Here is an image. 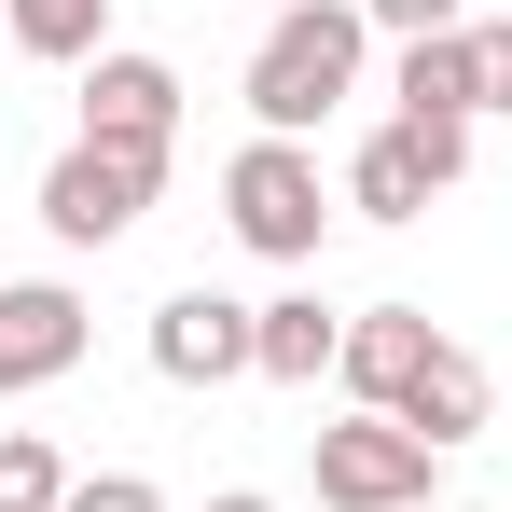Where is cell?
<instances>
[{
	"label": "cell",
	"instance_id": "cell-1",
	"mask_svg": "<svg viewBox=\"0 0 512 512\" xmlns=\"http://www.w3.org/2000/svg\"><path fill=\"white\" fill-rule=\"evenodd\" d=\"M360 56H374L360 0H291V14H263V56H250V111H263V139H305L333 97H360Z\"/></svg>",
	"mask_w": 512,
	"mask_h": 512
},
{
	"label": "cell",
	"instance_id": "cell-2",
	"mask_svg": "<svg viewBox=\"0 0 512 512\" xmlns=\"http://www.w3.org/2000/svg\"><path fill=\"white\" fill-rule=\"evenodd\" d=\"M222 222H236V250H263V263H319V222H333L319 153H305V139H250V153L222 167Z\"/></svg>",
	"mask_w": 512,
	"mask_h": 512
},
{
	"label": "cell",
	"instance_id": "cell-3",
	"mask_svg": "<svg viewBox=\"0 0 512 512\" xmlns=\"http://www.w3.org/2000/svg\"><path fill=\"white\" fill-rule=\"evenodd\" d=\"M305 471H319L333 512H429L443 443H416L402 416H346V429H305Z\"/></svg>",
	"mask_w": 512,
	"mask_h": 512
},
{
	"label": "cell",
	"instance_id": "cell-4",
	"mask_svg": "<svg viewBox=\"0 0 512 512\" xmlns=\"http://www.w3.org/2000/svg\"><path fill=\"white\" fill-rule=\"evenodd\" d=\"M153 180H167V153H111V139H70V153L42 167V222H56V250H111V236H139Z\"/></svg>",
	"mask_w": 512,
	"mask_h": 512
},
{
	"label": "cell",
	"instance_id": "cell-5",
	"mask_svg": "<svg viewBox=\"0 0 512 512\" xmlns=\"http://www.w3.org/2000/svg\"><path fill=\"white\" fill-rule=\"evenodd\" d=\"M153 374H167V388H236V374H263V305H236V291H167V305H153Z\"/></svg>",
	"mask_w": 512,
	"mask_h": 512
},
{
	"label": "cell",
	"instance_id": "cell-6",
	"mask_svg": "<svg viewBox=\"0 0 512 512\" xmlns=\"http://www.w3.org/2000/svg\"><path fill=\"white\" fill-rule=\"evenodd\" d=\"M471 167V125H374L360 167H346V208L360 222H429V194Z\"/></svg>",
	"mask_w": 512,
	"mask_h": 512
},
{
	"label": "cell",
	"instance_id": "cell-7",
	"mask_svg": "<svg viewBox=\"0 0 512 512\" xmlns=\"http://www.w3.org/2000/svg\"><path fill=\"white\" fill-rule=\"evenodd\" d=\"M84 139H111V153H167L180 139V70L167 56H84Z\"/></svg>",
	"mask_w": 512,
	"mask_h": 512
},
{
	"label": "cell",
	"instance_id": "cell-8",
	"mask_svg": "<svg viewBox=\"0 0 512 512\" xmlns=\"http://www.w3.org/2000/svg\"><path fill=\"white\" fill-rule=\"evenodd\" d=\"M84 360V291L70 277H0V388H56Z\"/></svg>",
	"mask_w": 512,
	"mask_h": 512
},
{
	"label": "cell",
	"instance_id": "cell-9",
	"mask_svg": "<svg viewBox=\"0 0 512 512\" xmlns=\"http://www.w3.org/2000/svg\"><path fill=\"white\" fill-rule=\"evenodd\" d=\"M429 346H443V333H429V305H360V319H346V360H333V374L360 388V416H402V388L429 374Z\"/></svg>",
	"mask_w": 512,
	"mask_h": 512
},
{
	"label": "cell",
	"instance_id": "cell-10",
	"mask_svg": "<svg viewBox=\"0 0 512 512\" xmlns=\"http://www.w3.org/2000/svg\"><path fill=\"white\" fill-rule=\"evenodd\" d=\"M485 416H499V388H485V360H471V346L443 333V346H429V374L402 388V429H416V443H471Z\"/></svg>",
	"mask_w": 512,
	"mask_h": 512
},
{
	"label": "cell",
	"instance_id": "cell-11",
	"mask_svg": "<svg viewBox=\"0 0 512 512\" xmlns=\"http://www.w3.org/2000/svg\"><path fill=\"white\" fill-rule=\"evenodd\" d=\"M402 125H471L485 111V70H471V28H443V42H402Z\"/></svg>",
	"mask_w": 512,
	"mask_h": 512
},
{
	"label": "cell",
	"instance_id": "cell-12",
	"mask_svg": "<svg viewBox=\"0 0 512 512\" xmlns=\"http://www.w3.org/2000/svg\"><path fill=\"white\" fill-rule=\"evenodd\" d=\"M333 360H346V319L319 291H277V305H263V374H277V388H319Z\"/></svg>",
	"mask_w": 512,
	"mask_h": 512
},
{
	"label": "cell",
	"instance_id": "cell-13",
	"mask_svg": "<svg viewBox=\"0 0 512 512\" xmlns=\"http://www.w3.org/2000/svg\"><path fill=\"white\" fill-rule=\"evenodd\" d=\"M0 42L84 70V56H111V0H0Z\"/></svg>",
	"mask_w": 512,
	"mask_h": 512
},
{
	"label": "cell",
	"instance_id": "cell-14",
	"mask_svg": "<svg viewBox=\"0 0 512 512\" xmlns=\"http://www.w3.org/2000/svg\"><path fill=\"white\" fill-rule=\"evenodd\" d=\"M70 485H84V471H70L42 429H0V512H56Z\"/></svg>",
	"mask_w": 512,
	"mask_h": 512
},
{
	"label": "cell",
	"instance_id": "cell-15",
	"mask_svg": "<svg viewBox=\"0 0 512 512\" xmlns=\"http://www.w3.org/2000/svg\"><path fill=\"white\" fill-rule=\"evenodd\" d=\"M360 28H388V42H443V28H471L457 0H360Z\"/></svg>",
	"mask_w": 512,
	"mask_h": 512
},
{
	"label": "cell",
	"instance_id": "cell-16",
	"mask_svg": "<svg viewBox=\"0 0 512 512\" xmlns=\"http://www.w3.org/2000/svg\"><path fill=\"white\" fill-rule=\"evenodd\" d=\"M56 512H167V499H153L139 471H84V485H70V499H56Z\"/></svg>",
	"mask_w": 512,
	"mask_h": 512
},
{
	"label": "cell",
	"instance_id": "cell-17",
	"mask_svg": "<svg viewBox=\"0 0 512 512\" xmlns=\"http://www.w3.org/2000/svg\"><path fill=\"white\" fill-rule=\"evenodd\" d=\"M471 70H485V111H512V14L471 28Z\"/></svg>",
	"mask_w": 512,
	"mask_h": 512
},
{
	"label": "cell",
	"instance_id": "cell-18",
	"mask_svg": "<svg viewBox=\"0 0 512 512\" xmlns=\"http://www.w3.org/2000/svg\"><path fill=\"white\" fill-rule=\"evenodd\" d=\"M208 512H277V499H250V485H222V499H208Z\"/></svg>",
	"mask_w": 512,
	"mask_h": 512
},
{
	"label": "cell",
	"instance_id": "cell-19",
	"mask_svg": "<svg viewBox=\"0 0 512 512\" xmlns=\"http://www.w3.org/2000/svg\"><path fill=\"white\" fill-rule=\"evenodd\" d=\"M263 14H291V0H263Z\"/></svg>",
	"mask_w": 512,
	"mask_h": 512
}]
</instances>
